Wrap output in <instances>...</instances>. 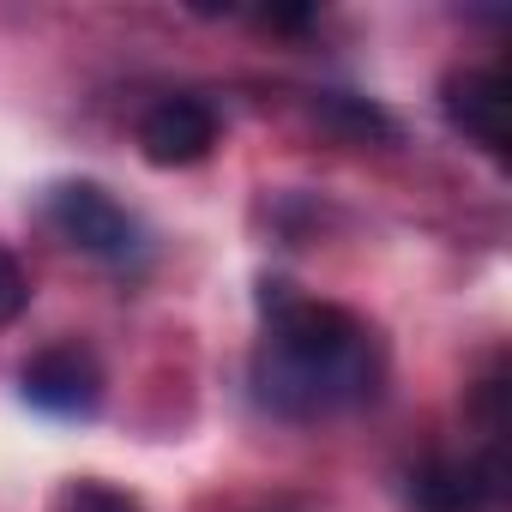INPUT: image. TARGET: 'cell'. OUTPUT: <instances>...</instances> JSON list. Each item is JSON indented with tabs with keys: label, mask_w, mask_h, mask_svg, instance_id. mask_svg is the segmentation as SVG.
Returning <instances> with one entry per match:
<instances>
[{
	"label": "cell",
	"mask_w": 512,
	"mask_h": 512,
	"mask_svg": "<svg viewBox=\"0 0 512 512\" xmlns=\"http://www.w3.org/2000/svg\"><path fill=\"white\" fill-rule=\"evenodd\" d=\"M55 512H145L127 488H115V482H97V476H79V482H67L61 494H55Z\"/></svg>",
	"instance_id": "cell-8"
},
{
	"label": "cell",
	"mask_w": 512,
	"mask_h": 512,
	"mask_svg": "<svg viewBox=\"0 0 512 512\" xmlns=\"http://www.w3.org/2000/svg\"><path fill=\"white\" fill-rule=\"evenodd\" d=\"M253 404L278 422H338L380 398L386 350L374 326L338 302H314L284 278L260 284V344L247 356Z\"/></svg>",
	"instance_id": "cell-1"
},
{
	"label": "cell",
	"mask_w": 512,
	"mask_h": 512,
	"mask_svg": "<svg viewBox=\"0 0 512 512\" xmlns=\"http://www.w3.org/2000/svg\"><path fill=\"white\" fill-rule=\"evenodd\" d=\"M217 145V109L193 91H175V97H157L145 115H139V151L157 163V169H187V163H205Z\"/></svg>",
	"instance_id": "cell-6"
},
{
	"label": "cell",
	"mask_w": 512,
	"mask_h": 512,
	"mask_svg": "<svg viewBox=\"0 0 512 512\" xmlns=\"http://www.w3.org/2000/svg\"><path fill=\"white\" fill-rule=\"evenodd\" d=\"M49 229L79 247L85 260L109 266V272H139L145 266V253H151V235L145 223L97 181H61L49 193Z\"/></svg>",
	"instance_id": "cell-2"
},
{
	"label": "cell",
	"mask_w": 512,
	"mask_h": 512,
	"mask_svg": "<svg viewBox=\"0 0 512 512\" xmlns=\"http://www.w3.org/2000/svg\"><path fill=\"white\" fill-rule=\"evenodd\" d=\"M320 115H326L344 139H392V121H386L368 97H344V91H332V97L320 103Z\"/></svg>",
	"instance_id": "cell-7"
},
{
	"label": "cell",
	"mask_w": 512,
	"mask_h": 512,
	"mask_svg": "<svg viewBox=\"0 0 512 512\" xmlns=\"http://www.w3.org/2000/svg\"><path fill=\"white\" fill-rule=\"evenodd\" d=\"M404 506L410 512H500L506 506V464L500 446L482 452H434L404 476Z\"/></svg>",
	"instance_id": "cell-3"
},
{
	"label": "cell",
	"mask_w": 512,
	"mask_h": 512,
	"mask_svg": "<svg viewBox=\"0 0 512 512\" xmlns=\"http://www.w3.org/2000/svg\"><path fill=\"white\" fill-rule=\"evenodd\" d=\"M25 308H31V278H25V266L13 253L0 247V326H13Z\"/></svg>",
	"instance_id": "cell-9"
},
{
	"label": "cell",
	"mask_w": 512,
	"mask_h": 512,
	"mask_svg": "<svg viewBox=\"0 0 512 512\" xmlns=\"http://www.w3.org/2000/svg\"><path fill=\"white\" fill-rule=\"evenodd\" d=\"M19 392H25L31 410H43V416H55V422H91V416L103 410L109 380H103V362H97L85 344L67 338V344L37 350V356L19 368Z\"/></svg>",
	"instance_id": "cell-4"
},
{
	"label": "cell",
	"mask_w": 512,
	"mask_h": 512,
	"mask_svg": "<svg viewBox=\"0 0 512 512\" xmlns=\"http://www.w3.org/2000/svg\"><path fill=\"white\" fill-rule=\"evenodd\" d=\"M506 73L500 67H458L446 85H440V109L452 121V133H464L482 157L506 163L512 151V133H506Z\"/></svg>",
	"instance_id": "cell-5"
}]
</instances>
